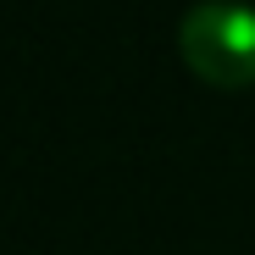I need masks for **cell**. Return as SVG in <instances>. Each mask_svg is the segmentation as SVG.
Masks as SVG:
<instances>
[{
  "label": "cell",
  "mask_w": 255,
  "mask_h": 255,
  "mask_svg": "<svg viewBox=\"0 0 255 255\" xmlns=\"http://www.w3.org/2000/svg\"><path fill=\"white\" fill-rule=\"evenodd\" d=\"M178 45L205 83L239 89L255 78V6L250 0H194L178 22Z\"/></svg>",
  "instance_id": "cell-1"
}]
</instances>
